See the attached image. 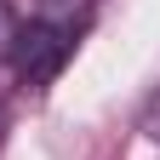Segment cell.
<instances>
[{
    "label": "cell",
    "mask_w": 160,
    "mask_h": 160,
    "mask_svg": "<svg viewBox=\"0 0 160 160\" xmlns=\"http://www.w3.org/2000/svg\"><path fill=\"white\" fill-rule=\"evenodd\" d=\"M12 40H17V17L6 12V0H0V57H12Z\"/></svg>",
    "instance_id": "7a4b0ae2"
},
{
    "label": "cell",
    "mask_w": 160,
    "mask_h": 160,
    "mask_svg": "<svg viewBox=\"0 0 160 160\" xmlns=\"http://www.w3.org/2000/svg\"><path fill=\"white\" fill-rule=\"evenodd\" d=\"M143 132H149V137H160V97H154V103H149V114H143Z\"/></svg>",
    "instance_id": "3957f363"
},
{
    "label": "cell",
    "mask_w": 160,
    "mask_h": 160,
    "mask_svg": "<svg viewBox=\"0 0 160 160\" xmlns=\"http://www.w3.org/2000/svg\"><path fill=\"white\" fill-rule=\"evenodd\" d=\"M74 52V23H52V17H34V23H17L12 40V63L29 86H46V80L69 63Z\"/></svg>",
    "instance_id": "6da1fadb"
}]
</instances>
